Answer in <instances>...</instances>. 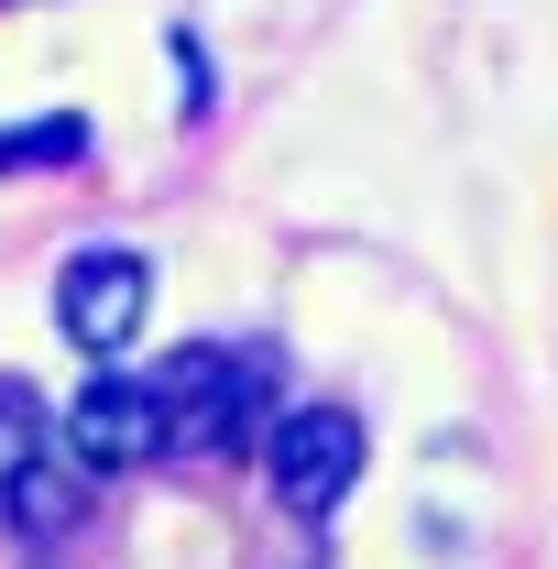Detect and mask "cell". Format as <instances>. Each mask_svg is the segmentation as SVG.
I'll list each match as a JSON object with an SVG mask.
<instances>
[{
  "instance_id": "obj_2",
  "label": "cell",
  "mask_w": 558,
  "mask_h": 569,
  "mask_svg": "<svg viewBox=\"0 0 558 569\" xmlns=\"http://www.w3.org/2000/svg\"><path fill=\"white\" fill-rule=\"evenodd\" d=\"M165 449H176V406L153 395V372H99L67 406V460H88V471H142Z\"/></svg>"
},
{
  "instance_id": "obj_1",
  "label": "cell",
  "mask_w": 558,
  "mask_h": 569,
  "mask_svg": "<svg viewBox=\"0 0 558 569\" xmlns=\"http://www.w3.org/2000/svg\"><path fill=\"white\" fill-rule=\"evenodd\" d=\"M263 471H275L285 515H340L350 482H361V417L350 406H285L275 427H263Z\"/></svg>"
},
{
  "instance_id": "obj_6",
  "label": "cell",
  "mask_w": 558,
  "mask_h": 569,
  "mask_svg": "<svg viewBox=\"0 0 558 569\" xmlns=\"http://www.w3.org/2000/svg\"><path fill=\"white\" fill-rule=\"evenodd\" d=\"M77 153H88V121H77V110L0 121V176H44V164H77Z\"/></svg>"
},
{
  "instance_id": "obj_3",
  "label": "cell",
  "mask_w": 558,
  "mask_h": 569,
  "mask_svg": "<svg viewBox=\"0 0 558 569\" xmlns=\"http://www.w3.org/2000/svg\"><path fill=\"white\" fill-rule=\"evenodd\" d=\"M142 307H153V263H142V252H121V241H99V252L56 263V329H67L88 361L121 351V340L142 329Z\"/></svg>"
},
{
  "instance_id": "obj_5",
  "label": "cell",
  "mask_w": 558,
  "mask_h": 569,
  "mask_svg": "<svg viewBox=\"0 0 558 569\" xmlns=\"http://www.w3.org/2000/svg\"><path fill=\"white\" fill-rule=\"evenodd\" d=\"M0 515H11L22 537H67L77 515H88V460H56V449H44V460L0 493Z\"/></svg>"
},
{
  "instance_id": "obj_4",
  "label": "cell",
  "mask_w": 558,
  "mask_h": 569,
  "mask_svg": "<svg viewBox=\"0 0 558 569\" xmlns=\"http://www.w3.org/2000/svg\"><path fill=\"white\" fill-rule=\"evenodd\" d=\"M263 438V361H230L198 406H176V449H252Z\"/></svg>"
},
{
  "instance_id": "obj_7",
  "label": "cell",
  "mask_w": 558,
  "mask_h": 569,
  "mask_svg": "<svg viewBox=\"0 0 558 569\" xmlns=\"http://www.w3.org/2000/svg\"><path fill=\"white\" fill-rule=\"evenodd\" d=\"M44 449H56V438H44V395H33V383H0V493H11Z\"/></svg>"
}]
</instances>
